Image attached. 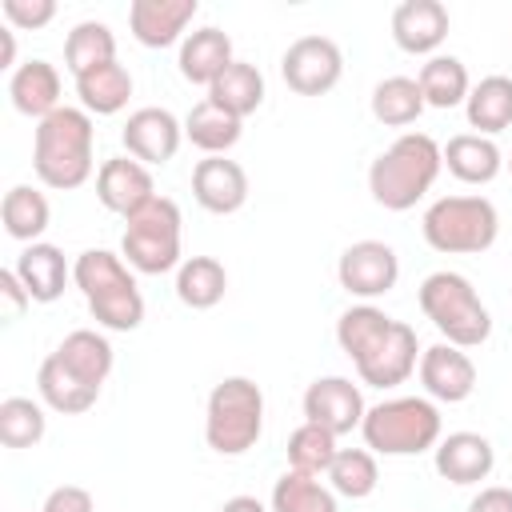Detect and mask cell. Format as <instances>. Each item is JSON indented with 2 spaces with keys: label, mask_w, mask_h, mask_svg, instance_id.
<instances>
[{
  "label": "cell",
  "mask_w": 512,
  "mask_h": 512,
  "mask_svg": "<svg viewBox=\"0 0 512 512\" xmlns=\"http://www.w3.org/2000/svg\"><path fill=\"white\" fill-rule=\"evenodd\" d=\"M440 168H444V148L428 132H404L372 160L368 192L380 208L408 212L432 192Z\"/></svg>",
  "instance_id": "obj_1"
},
{
  "label": "cell",
  "mask_w": 512,
  "mask_h": 512,
  "mask_svg": "<svg viewBox=\"0 0 512 512\" xmlns=\"http://www.w3.org/2000/svg\"><path fill=\"white\" fill-rule=\"evenodd\" d=\"M72 284L80 288L92 320L108 332H132L144 324V296L124 256L108 248H84L72 260Z\"/></svg>",
  "instance_id": "obj_2"
},
{
  "label": "cell",
  "mask_w": 512,
  "mask_h": 512,
  "mask_svg": "<svg viewBox=\"0 0 512 512\" xmlns=\"http://www.w3.org/2000/svg\"><path fill=\"white\" fill-rule=\"evenodd\" d=\"M92 144H96V128L84 108L64 104L52 116H44L32 140V168L40 184L56 192L80 188L92 176Z\"/></svg>",
  "instance_id": "obj_3"
},
{
  "label": "cell",
  "mask_w": 512,
  "mask_h": 512,
  "mask_svg": "<svg viewBox=\"0 0 512 512\" xmlns=\"http://www.w3.org/2000/svg\"><path fill=\"white\" fill-rule=\"evenodd\" d=\"M364 448L376 456H420L440 444L444 420L428 396H392L364 412Z\"/></svg>",
  "instance_id": "obj_4"
},
{
  "label": "cell",
  "mask_w": 512,
  "mask_h": 512,
  "mask_svg": "<svg viewBox=\"0 0 512 512\" xmlns=\"http://www.w3.org/2000/svg\"><path fill=\"white\" fill-rule=\"evenodd\" d=\"M416 300H420V312L432 320V328L444 336V344H456L468 352L492 336V312L476 296L472 280L460 272L440 268V272L424 276Z\"/></svg>",
  "instance_id": "obj_5"
},
{
  "label": "cell",
  "mask_w": 512,
  "mask_h": 512,
  "mask_svg": "<svg viewBox=\"0 0 512 512\" xmlns=\"http://www.w3.org/2000/svg\"><path fill=\"white\" fill-rule=\"evenodd\" d=\"M420 232L432 252L480 256L500 236V212L488 196H440L424 208Z\"/></svg>",
  "instance_id": "obj_6"
},
{
  "label": "cell",
  "mask_w": 512,
  "mask_h": 512,
  "mask_svg": "<svg viewBox=\"0 0 512 512\" xmlns=\"http://www.w3.org/2000/svg\"><path fill=\"white\" fill-rule=\"evenodd\" d=\"M264 432V392L248 376H224L204 404V440L216 456H244Z\"/></svg>",
  "instance_id": "obj_7"
},
{
  "label": "cell",
  "mask_w": 512,
  "mask_h": 512,
  "mask_svg": "<svg viewBox=\"0 0 512 512\" xmlns=\"http://www.w3.org/2000/svg\"><path fill=\"white\" fill-rule=\"evenodd\" d=\"M180 232H184V216H180L176 200L156 196L140 212L128 216L124 236H120V256L132 272L164 276V272L184 264L180 260Z\"/></svg>",
  "instance_id": "obj_8"
},
{
  "label": "cell",
  "mask_w": 512,
  "mask_h": 512,
  "mask_svg": "<svg viewBox=\"0 0 512 512\" xmlns=\"http://www.w3.org/2000/svg\"><path fill=\"white\" fill-rule=\"evenodd\" d=\"M420 340H416V328L404 324V320H392L352 364H356V376L372 388H396L404 384L416 368H420Z\"/></svg>",
  "instance_id": "obj_9"
},
{
  "label": "cell",
  "mask_w": 512,
  "mask_h": 512,
  "mask_svg": "<svg viewBox=\"0 0 512 512\" xmlns=\"http://www.w3.org/2000/svg\"><path fill=\"white\" fill-rule=\"evenodd\" d=\"M280 76L296 96H324L344 76L340 44L328 36H300L280 56Z\"/></svg>",
  "instance_id": "obj_10"
},
{
  "label": "cell",
  "mask_w": 512,
  "mask_h": 512,
  "mask_svg": "<svg viewBox=\"0 0 512 512\" xmlns=\"http://www.w3.org/2000/svg\"><path fill=\"white\" fill-rule=\"evenodd\" d=\"M336 280L348 296H360V300H376V296H388L400 280V256L392 244L384 240H356L340 252L336 260Z\"/></svg>",
  "instance_id": "obj_11"
},
{
  "label": "cell",
  "mask_w": 512,
  "mask_h": 512,
  "mask_svg": "<svg viewBox=\"0 0 512 512\" xmlns=\"http://www.w3.org/2000/svg\"><path fill=\"white\" fill-rule=\"evenodd\" d=\"M304 420L328 428L332 436H348L352 428L364 424V396H360V384H352L348 376H316L308 388H304Z\"/></svg>",
  "instance_id": "obj_12"
},
{
  "label": "cell",
  "mask_w": 512,
  "mask_h": 512,
  "mask_svg": "<svg viewBox=\"0 0 512 512\" xmlns=\"http://www.w3.org/2000/svg\"><path fill=\"white\" fill-rule=\"evenodd\" d=\"M180 140H184V124L168 112V108H136L124 128H120V144L132 160L156 168V164H168L176 152H180Z\"/></svg>",
  "instance_id": "obj_13"
},
{
  "label": "cell",
  "mask_w": 512,
  "mask_h": 512,
  "mask_svg": "<svg viewBox=\"0 0 512 512\" xmlns=\"http://www.w3.org/2000/svg\"><path fill=\"white\" fill-rule=\"evenodd\" d=\"M420 384L428 392V400H440V404H460L476 392V364L464 348L456 344H432L420 352Z\"/></svg>",
  "instance_id": "obj_14"
},
{
  "label": "cell",
  "mask_w": 512,
  "mask_h": 512,
  "mask_svg": "<svg viewBox=\"0 0 512 512\" xmlns=\"http://www.w3.org/2000/svg\"><path fill=\"white\" fill-rule=\"evenodd\" d=\"M96 200L116 212V216H132L140 212L148 200H156V184H152V172L148 164L132 160V156H112L100 164L96 172Z\"/></svg>",
  "instance_id": "obj_15"
},
{
  "label": "cell",
  "mask_w": 512,
  "mask_h": 512,
  "mask_svg": "<svg viewBox=\"0 0 512 512\" xmlns=\"http://www.w3.org/2000/svg\"><path fill=\"white\" fill-rule=\"evenodd\" d=\"M192 196L212 216H232L248 200V172L228 156H204L192 168Z\"/></svg>",
  "instance_id": "obj_16"
},
{
  "label": "cell",
  "mask_w": 512,
  "mask_h": 512,
  "mask_svg": "<svg viewBox=\"0 0 512 512\" xmlns=\"http://www.w3.org/2000/svg\"><path fill=\"white\" fill-rule=\"evenodd\" d=\"M432 464L448 484H480L496 468V448L480 432H448L432 448Z\"/></svg>",
  "instance_id": "obj_17"
},
{
  "label": "cell",
  "mask_w": 512,
  "mask_h": 512,
  "mask_svg": "<svg viewBox=\"0 0 512 512\" xmlns=\"http://www.w3.org/2000/svg\"><path fill=\"white\" fill-rule=\"evenodd\" d=\"M448 8L440 0H404L392 8V40L408 56H432L448 36Z\"/></svg>",
  "instance_id": "obj_18"
},
{
  "label": "cell",
  "mask_w": 512,
  "mask_h": 512,
  "mask_svg": "<svg viewBox=\"0 0 512 512\" xmlns=\"http://www.w3.org/2000/svg\"><path fill=\"white\" fill-rule=\"evenodd\" d=\"M196 0H132L128 4V28L136 44L144 48H168L184 40V28L196 16Z\"/></svg>",
  "instance_id": "obj_19"
},
{
  "label": "cell",
  "mask_w": 512,
  "mask_h": 512,
  "mask_svg": "<svg viewBox=\"0 0 512 512\" xmlns=\"http://www.w3.org/2000/svg\"><path fill=\"white\" fill-rule=\"evenodd\" d=\"M12 272L20 276V284L28 288L32 304H52L64 296L68 280H72V264L64 260V252L48 240H36V244H24Z\"/></svg>",
  "instance_id": "obj_20"
},
{
  "label": "cell",
  "mask_w": 512,
  "mask_h": 512,
  "mask_svg": "<svg viewBox=\"0 0 512 512\" xmlns=\"http://www.w3.org/2000/svg\"><path fill=\"white\" fill-rule=\"evenodd\" d=\"M232 60H236V56H232L228 32H220V28H212V24L188 32V36L180 40V56H176L180 76H184L188 84H204V88H212V84L228 72Z\"/></svg>",
  "instance_id": "obj_21"
},
{
  "label": "cell",
  "mask_w": 512,
  "mask_h": 512,
  "mask_svg": "<svg viewBox=\"0 0 512 512\" xmlns=\"http://www.w3.org/2000/svg\"><path fill=\"white\" fill-rule=\"evenodd\" d=\"M8 96H12V108L20 116H32V120H44L52 116L60 104V72L56 64L48 60H24L12 76H8Z\"/></svg>",
  "instance_id": "obj_22"
},
{
  "label": "cell",
  "mask_w": 512,
  "mask_h": 512,
  "mask_svg": "<svg viewBox=\"0 0 512 512\" xmlns=\"http://www.w3.org/2000/svg\"><path fill=\"white\" fill-rule=\"evenodd\" d=\"M444 168L460 180V184H492L504 168V152L496 148L492 136L480 132H460L444 144Z\"/></svg>",
  "instance_id": "obj_23"
},
{
  "label": "cell",
  "mask_w": 512,
  "mask_h": 512,
  "mask_svg": "<svg viewBox=\"0 0 512 512\" xmlns=\"http://www.w3.org/2000/svg\"><path fill=\"white\" fill-rule=\"evenodd\" d=\"M56 356H60V364H64L80 384H88V388H100V384L108 380L112 364H116V352H112L108 336L96 332V328H76V332H68V336L56 344Z\"/></svg>",
  "instance_id": "obj_24"
},
{
  "label": "cell",
  "mask_w": 512,
  "mask_h": 512,
  "mask_svg": "<svg viewBox=\"0 0 512 512\" xmlns=\"http://www.w3.org/2000/svg\"><path fill=\"white\" fill-rule=\"evenodd\" d=\"M76 96H80V108L88 116H116L120 108H128V96H132V72L112 60V64H100L84 76H76Z\"/></svg>",
  "instance_id": "obj_25"
},
{
  "label": "cell",
  "mask_w": 512,
  "mask_h": 512,
  "mask_svg": "<svg viewBox=\"0 0 512 512\" xmlns=\"http://www.w3.org/2000/svg\"><path fill=\"white\" fill-rule=\"evenodd\" d=\"M36 392H40V404L52 408V412H60V416H80V412H88V408L96 404V396H100V388L80 384V380L60 364L56 352L44 356V364H40V372H36Z\"/></svg>",
  "instance_id": "obj_26"
},
{
  "label": "cell",
  "mask_w": 512,
  "mask_h": 512,
  "mask_svg": "<svg viewBox=\"0 0 512 512\" xmlns=\"http://www.w3.org/2000/svg\"><path fill=\"white\" fill-rule=\"evenodd\" d=\"M224 292H228V272L216 256H188L176 268V296L184 308L208 312L224 300Z\"/></svg>",
  "instance_id": "obj_27"
},
{
  "label": "cell",
  "mask_w": 512,
  "mask_h": 512,
  "mask_svg": "<svg viewBox=\"0 0 512 512\" xmlns=\"http://www.w3.org/2000/svg\"><path fill=\"white\" fill-rule=\"evenodd\" d=\"M464 116L468 128H476L480 136H496L512 124V76H484L480 84H472L468 100H464Z\"/></svg>",
  "instance_id": "obj_28"
},
{
  "label": "cell",
  "mask_w": 512,
  "mask_h": 512,
  "mask_svg": "<svg viewBox=\"0 0 512 512\" xmlns=\"http://www.w3.org/2000/svg\"><path fill=\"white\" fill-rule=\"evenodd\" d=\"M240 132H244V120L216 108L208 96L192 104V112L184 116V140H192V148H200L204 156H224L240 140Z\"/></svg>",
  "instance_id": "obj_29"
},
{
  "label": "cell",
  "mask_w": 512,
  "mask_h": 512,
  "mask_svg": "<svg viewBox=\"0 0 512 512\" xmlns=\"http://www.w3.org/2000/svg\"><path fill=\"white\" fill-rule=\"evenodd\" d=\"M0 220H4V232L20 244H36L52 220V208H48V196L36 192L32 184H12L4 192V204H0Z\"/></svg>",
  "instance_id": "obj_30"
},
{
  "label": "cell",
  "mask_w": 512,
  "mask_h": 512,
  "mask_svg": "<svg viewBox=\"0 0 512 512\" xmlns=\"http://www.w3.org/2000/svg\"><path fill=\"white\" fill-rule=\"evenodd\" d=\"M416 84H420L428 108H456L472 92V80H468V68L460 56H428L420 64Z\"/></svg>",
  "instance_id": "obj_31"
},
{
  "label": "cell",
  "mask_w": 512,
  "mask_h": 512,
  "mask_svg": "<svg viewBox=\"0 0 512 512\" xmlns=\"http://www.w3.org/2000/svg\"><path fill=\"white\" fill-rule=\"evenodd\" d=\"M208 100H212L216 108L232 112L236 120L252 116V112L264 104V76H260V68L248 64V60H232L228 72L208 88Z\"/></svg>",
  "instance_id": "obj_32"
},
{
  "label": "cell",
  "mask_w": 512,
  "mask_h": 512,
  "mask_svg": "<svg viewBox=\"0 0 512 512\" xmlns=\"http://www.w3.org/2000/svg\"><path fill=\"white\" fill-rule=\"evenodd\" d=\"M112 60H116V36L104 20H80L64 36V68L72 72V80L100 64H112Z\"/></svg>",
  "instance_id": "obj_33"
},
{
  "label": "cell",
  "mask_w": 512,
  "mask_h": 512,
  "mask_svg": "<svg viewBox=\"0 0 512 512\" xmlns=\"http://www.w3.org/2000/svg\"><path fill=\"white\" fill-rule=\"evenodd\" d=\"M424 92L412 76H384L376 88H372V116L384 124V128H408L420 120L424 112Z\"/></svg>",
  "instance_id": "obj_34"
},
{
  "label": "cell",
  "mask_w": 512,
  "mask_h": 512,
  "mask_svg": "<svg viewBox=\"0 0 512 512\" xmlns=\"http://www.w3.org/2000/svg\"><path fill=\"white\" fill-rule=\"evenodd\" d=\"M48 432L44 404L32 396H8L0 400V444L4 448H36Z\"/></svg>",
  "instance_id": "obj_35"
},
{
  "label": "cell",
  "mask_w": 512,
  "mask_h": 512,
  "mask_svg": "<svg viewBox=\"0 0 512 512\" xmlns=\"http://www.w3.org/2000/svg\"><path fill=\"white\" fill-rule=\"evenodd\" d=\"M336 440H340V436H332L328 428L304 420V424L288 436V468H292V472H304V476H328V468H332V460H336V452H340Z\"/></svg>",
  "instance_id": "obj_36"
},
{
  "label": "cell",
  "mask_w": 512,
  "mask_h": 512,
  "mask_svg": "<svg viewBox=\"0 0 512 512\" xmlns=\"http://www.w3.org/2000/svg\"><path fill=\"white\" fill-rule=\"evenodd\" d=\"M380 484V468H376V452L368 448H340L332 468H328V488L336 496H348V500H364L372 496Z\"/></svg>",
  "instance_id": "obj_37"
},
{
  "label": "cell",
  "mask_w": 512,
  "mask_h": 512,
  "mask_svg": "<svg viewBox=\"0 0 512 512\" xmlns=\"http://www.w3.org/2000/svg\"><path fill=\"white\" fill-rule=\"evenodd\" d=\"M268 508L272 512H340L332 488H324L316 476H304V472H292V468L272 484Z\"/></svg>",
  "instance_id": "obj_38"
},
{
  "label": "cell",
  "mask_w": 512,
  "mask_h": 512,
  "mask_svg": "<svg viewBox=\"0 0 512 512\" xmlns=\"http://www.w3.org/2000/svg\"><path fill=\"white\" fill-rule=\"evenodd\" d=\"M388 324H392V316H388L384 308H376V304H352V308L340 312V320H336V344H340V352H344L348 360H356Z\"/></svg>",
  "instance_id": "obj_39"
},
{
  "label": "cell",
  "mask_w": 512,
  "mask_h": 512,
  "mask_svg": "<svg viewBox=\"0 0 512 512\" xmlns=\"http://www.w3.org/2000/svg\"><path fill=\"white\" fill-rule=\"evenodd\" d=\"M0 12H4V20H8V28L36 32V28L52 24L56 4H52V0H0Z\"/></svg>",
  "instance_id": "obj_40"
},
{
  "label": "cell",
  "mask_w": 512,
  "mask_h": 512,
  "mask_svg": "<svg viewBox=\"0 0 512 512\" xmlns=\"http://www.w3.org/2000/svg\"><path fill=\"white\" fill-rule=\"evenodd\" d=\"M40 512H96V500L80 484H60V488H52L44 496V508Z\"/></svg>",
  "instance_id": "obj_41"
},
{
  "label": "cell",
  "mask_w": 512,
  "mask_h": 512,
  "mask_svg": "<svg viewBox=\"0 0 512 512\" xmlns=\"http://www.w3.org/2000/svg\"><path fill=\"white\" fill-rule=\"evenodd\" d=\"M0 296H4V316H8V320H20V316H24V308L32 304L28 288L20 284V276H16L12 268H4V272H0Z\"/></svg>",
  "instance_id": "obj_42"
},
{
  "label": "cell",
  "mask_w": 512,
  "mask_h": 512,
  "mask_svg": "<svg viewBox=\"0 0 512 512\" xmlns=\"http://www.w3.org/2000/svg\"><path fill=\"white\" fill-rule=\"evenodd\" d=\"M468 512H512V488H504V484L480 488V492L468 500Z\"/></svg>",
  "instance_id": "obj_43"
},
{
  "label": "cell",
  "mask_w": 512,
  "mask_h": 512,
  "mask_svg": "<svg viewBox=\"0 0 512 512\" xmlns=\"http://www.w3.org/2000/svg\"><path fill=\"white\" fill-rule=\"evenodd\" d=\"M220 512H272L268 504H260L256 496H232V500H224L220 504Z\"/></svg>",
  "instance_id": "obj_44"
},
{
  "label": "cell",
  "mask_w": 512,
  "mask_h": 512,
  "mask_svg": "<svg viewBox=\"0 0 512 512\" xmlns=\"http://www.w3.org/2000/svg\"><path fill=\"white\" fill-rule=\"evenodd\" d=\"M0 44H4V56H0V68H20L16 64V36H12V28H0Z\"/></svg>",
  "instance_id": "obj_45"
},
{
  "label": "cell",
  "mask_w": 512,
  "mask_h": 512,
  "mask_svg": "<svg viewBox=\"0 0 512 512\" xmlns=\"http://www.w3.org/2000/svg\"><path fill=\"white\" fill-rule=\"evenodd\" d=\"M504 164H508V176H512V156H508V160H504Z\"/></svg>",
  "instance_id": "obj_46"
}]
</instances>
